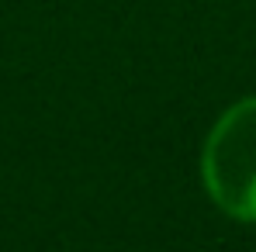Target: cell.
Masks as SVG:
<instances>
[{
	"mask_svg": "<svg viewBox=\"0 0 256 252\" xmlns=\"http://www.w3.org/2000/svg\"><path fill=\"white\" fill-rule=\"evenodd\" d=\"M201 173L218 208L256 225V97L232 104L218 118L204 142Z\"/></svg>",
	"mask_w": 256,
	"mask_h": 252,
	"instance_id": "1",
	"label": "cell"
}]
</instances>
